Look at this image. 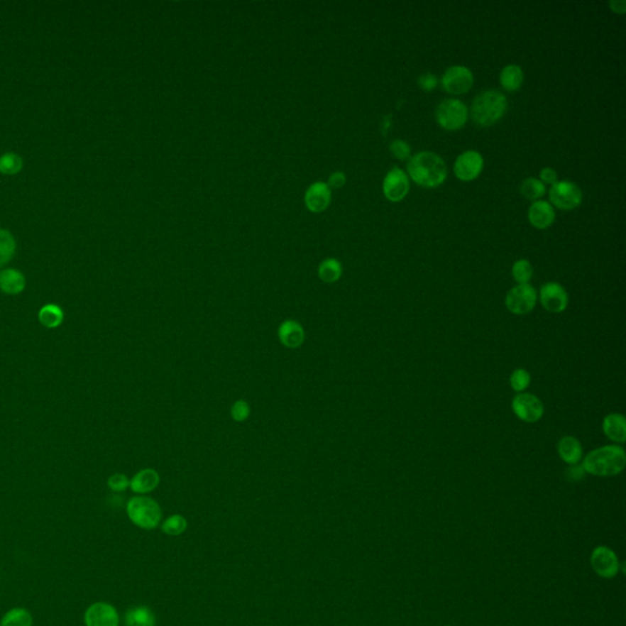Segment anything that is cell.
Listing matches in <instances>:
<instances>
[{"mask_svg": "<svg viewBox=\"0 0 626 626\" xmlns=\"http://www.w3.org/2000/svg\"><path fill=\"white\" fill-rule=\"evenodd\" d=\"M125 626H155V613L145 605L128 609L125 613Z\"/></svg>", "mask_w": 626, "mask_h": 626, "instance_id": "cell-22", "label": "cell"}, {"mask_svg": "<svg viewBox=\"0 0 626 626\" xmlns=\"http://www.w3.org/2000/svg\"><path fill=\"white\" fill-rule=\"evenodd\" d=\"M419 86L424 91H433L438 86V77L431 72H426L419 77Z\"/></svg>", "mask_w": 626, "mask_h": 626, "instance_id": "cell-36", "label": "cell"}, {"mask_svg": "<svg viewBox=\"0 0 626 626\" xmlns=\"http://www.w3.org/2000/svg\"><path fill=\"white\" fill-rule=\"evenodd\" d=\"M278 336L285 348H300L304 341V328L294 319H287L279 326Z\"/></svg>", "mask_w": 626, "mask_h": 626, "instance_id": "cell-17", "label": "cell"}, {"mask_svg": "<svg viewBox=\"0 0 626 626\" xmlns=\"http://www.w3.org/2000/svg\"><path fill=\"white\" fill-rule=\"evenodd\" d=\"M407 172L417 185L434 189L446 181L448 170L441 155L424 150L411 157L407 163Z\"/></svg>", "mask_w": 626, "mask_h": 626, "instance_id": "cell-1", "label": "cell"}, {"mask_svg": "<svg viewBox=\"0 0 626 626\" xmlns=\"http://www.w3.org/2000/svg\"><path fill=\"white\" fill-rule=\"evenodd\" d=\"M343 274V265L336 258H326L318 267V277L322 282H336Z\"/></svg>", "mask_w": 626, "mask_h": 626, "instance_id": "cell-26", "label": "cell"}, {"mask_svg": "<svg viewBox=\"0 0 626 626\" xmlns=\"http://www.w3.org/2000/svg\"><path fill=\"white\" fill-rule=\"evenodd\" d=\"M483 157L477 150H466L458 155L454 163V172L463 181L475 180L483 169Z\"/></svg>", "mask_w": 626, "mask_h": 626, "instance_id": "cell-13", "label": "cell"}, {"mask_svg": "<svg viewBox=\"0 0 626 626\" xmlns=\"http://www.w3.org/2000/svg\"><path fill=\"white\" fill-rule=\"evenodd\" d=\"M507 101L499 91H485L472 101L471 118L478 126L485 128L497 123L507 111Z\"/></svg>", "mask_w": 626, "mask_h": 626, "instance_id": "cell-3", "label": "cell"}, {"mask_svg": "<svg viewBox=\"0 0 626 626\" xmlns=\"http://www.w3.org/2000/svg\"><path fill=\"white\" fill-rule=\"evenodd\" d=\"M409 191H410L409 175L397 167L389 170L383 180L384 196L392 202H399L405 199Z\"/></svg>", "mask_w": 626, "mask_h": 626, "instance_id": "cell-11", "label": "cell"}, {"mask_svg": "<svg viewBox=\"0 0 626 626\" xmlns=\"http://www.w3.org/2000/svg\"><path fill=\"white\" fill-rule=\"evenodd\" d=\"M468 109L463 101L449 98L441 101L436 111V119L441 128L450 131L458 130L466 123Z\"/></svg>", "mask_w": 626, "mask_h": 626, "instance_id": "cell-5", "label": "cell"}, {"mask_svg": "<svg viewBox=\"0 0 626 626\" xmlns=\"http://www.w3.org/2000/svg\"><path fill=\"white\" fill-rule=\"evenodd\" d=\"M159 481L160 477L158 472L153 468H143L133 477V480L130 481V488L133 490V493H150L158 487Z\"/></svg>", "mask_w": 626, "mask_h": 626, "instance_id": "cell-21", "label": "cell"}, {"mask_svg": "<svg viewBox=\"0 0 626 626\" xmlns=\"http://www.w3.org/2000/svg\"><path fill=\"white\" fill-rule=\"evenodd\" d=\"M539 181L544 185H553L558 181V172L551 168H544L539 172Z\"/></svg>", "mask_w": 626, "mask_h": 626, "instance_id": "cell-38", "label": "cell"}, {"mask_svg": "<svg viewBox=\"0 0 626 626\" xmlns=\"http://www.w3.org/2000/svg\"><path fill=\"white\" fill-rule=\"evenodd\" d=\"M250 405L245 400H236L230 409V414L236 422H243L250 416Z\"/></svg>", "mask_w": 626, "mask_h": 626, "instance_id": "cell-33", "label": "cell"}, {"mask_svg": "<svg viewBox=\"0 0 626 626\" xmlns=\"http://www.w3.org/2000/svg\"><path fill=\"white\" fill-rule=\"evenodd\" d=\"M26 287V278L20 270L13 268L3 269L0 272V290L8 295H18Z\"/></svg>", "mask_w": 626, "mask_h": 626, "instance_id": "cell-20", "label": "cell"}, {"mask_svg": "<svg viewBox=\"0 0 626 626\" xmlns=\"http://www.w3.org/2000/svg\"><path fill=\"white\" fill-rule=\"evenodd\" d=\"M585 475H586V472H585V470H583L580 463L569 465V468L566 470V477H568V480H570V481H580V480L585 477Z\"/></svg>", "mask_w": 626, "mask_h": 626, "instance_id": "cell-37", "label": "cell"}, {"mask_svg": "<svg viewBox=\"0 0 626 626\" xmlns=\"http://www.w3.org/2000/svg\"><path fill=\"white\" fill-rule=\"evenodd\" d=\"M559 458L568 465H576L583 456L581 443L573 436H565L558 441L556 446Z\"/></svg>", "mask_w": 626, "mask_h": 626, "instance_id": "cell-19", "label": "cell"}, {"mask_svg": "<svg viewBox=\"0 0 626 626\" xmlns=\"http://www.w3.org/2000/svg\"><path fill=\"white\" fill-rule=\"evenodd\" d=\"M187 529V521L185 517L179 514L169 516L167 520L162 524V531L168 536H180Z\"/></svg>", "mask_w": 626, "mask_h": 626, "instance_id": "cell-30", "label": "cell"}, {"mask_svg": "<svg viewBox=\"0 0 626 626\" xmlns=\"http://www.w3.org/2000/svg\"><path fill=\"white\" fill-rule=\"evenodd\" d=\"M23 167V160L21 155L15 152H6L0 155V172L5 175H15L18 174Z\"/></svg>", "mask_w": 626, "mask_h": 626, "instance_id": "cell-29", "label": "cell"}, {"mask_svg": "<svg viewBox=\"0 0 626 626\" xmlns=\"http://www.w3.org/2000/svg\"><path fill=\"white\" fill-rule=\"evenodd\" d=\"M610 5V8L613 10L614 13H624L626 10V1L625 0H613V1H610L609 3Z\"/></svg>", "mask_w": 626, "mask_h": 626, "instance_id": "cell-40", "label": "cell"}, {"mask_svg": "<svg viewBox=\"0 0 626 626\" xmlns=\"http://www.w3.org/2000/svg\"><path fill=\"white\" fill-rule=\"evenodd\" d=\"M473 84V74L468 67L455 65L446 69L441 76V86L451 94H463L468 92Z\"/></svg>", "mask_w": 626, "mask_h": 626, "instance_id": "cell-9", "label": "cell"}, {"mask_svg": "<svg viewBox=\"0 0 626 626\" xmlns=\"http://www.w3.org/2000/svg\"><path fill=\"white\" fill-rule=\"evenodd\" d=\"M345 182H346V177H345L344 172H333L331 177H329V180H328L326 185L329 186V187H333V189H340V187H343L345 185Z\"/></svg>", "mask_w": 626, "mask_h": 626, "instance_id": "cell-39", "label": "cell"}, {"mask_svg": "<svg viewBox=\"0 0 626 626\" xmlns=\"http://www.w3.org/2000/svg\"><path fill=\"white\" fill-rule=\"evenodd\" d=\"M538 294L531 284H517L505 296V307L516 316L532 312L537 304Z\"/></svg>", "mask_w": 626, "mask_h": 626, "instance_id": "cell-6", "label": "cell"}, {"mask_svg": "<svg viewBox=\"0 0 626 626\" xmlns=\"http://www.w3.org/2000/svg\"><path fill=\"white\" fill-rule=\"evenodd\" d=\"M512 274L517 284H529L534 275V268L527 260H516L512 265Z\"/></svg>", "mask_w": 626, "mask_h": 626, "instance_id": "cell-31", "label": "cell"}, {"mask_svg": "<svg viewBox=\"0 0 626 626\" xmlns=\"http://www.w3.org/2000/svg\"><path fill=\"white\" fill-rule=\"evenodd\" d=\"M546 185L536 177H527L522 181L520 186V192L525 199L531 201H538L546 194Z\"/></svg>", "mask_w": 626, "mask_h": 626, "instance_id": "cell-28", "label": "cell"}, {"mask_svg": "<svg viewBox=\"0 0 626 626\" xmlns=\"http://www.w3.org/2000/svg\"><path fill=\"white\" fill-rule=\"evenodd\" d=\"M390 150H392V155H395V158L402 159V160L409 158L411 155V148L409 143L404 141V140H399V138L394 140L390 143Z\"/></svg>", "mask_w": 626, "mask_h": 626, "instance_id": "cell-34", "label": "cell"}, {"mask_svg": "<svg viewBox=\"0 0 626 626\" xmlns=\"http://www.w3.org/2000/svg\"><path fill=\"white\" fill-rule=\"evenodd\" d=\"M16 251V240L9 230L0 228V267H4L13 260Z\"/></svg>", "mask_w": 626, "mask_h": 626, "instance_id": "cell-27", "label": "cell"}, {"mask_svg": "<svg viewBox=\"0 0 626 626\" xmlns=\"http://www.w3.org/2000/svg\"><path fill=\"white\" fill-rule=\"evenodd\" d=\"M499 81H500L503 89L512 92V91L520 89L521 84L524 82V71L519 65L510 64V65H507L502 69L500 75H499Z\"/></svg>", "mask_w": 626, "mask_h": 626, "instance_id": "cell-23", "label": "cell"}, {"mask_svg": "<svg viewBox=\"0 0 626 626\" xmlns=\"http://www.w3.org/2000/svg\"><path fill=\"white\" fill-rule=\"evenodd\" d=\"M549 201L559 209L571 211L581 204V189L573 181H556L549 189Z\"/></svg>", "mask_w": 626, "mask_h": 626, "instance_id": "cell-7", "label": "cell"}, {"mask_svg": "<svg viewBox=\"0 0 626 626\" xmlns=\"http://www.w3.org/2000/svg\"><path fill=\"white\" fill-rule=\"evenodd\" d=\"M626 453L620 446H604L592 450L582 460L581 466L592 476L613 477L625 468Z\"/></svg>", "mask_w": 626, "mask_h": 626, "instance_id": "cell-2", "label": "cell"}, {"mask_svg": "<svg viewBox=\"0 0 626 626\" xmlns=\"http://www.w3.org/2000/svg\"><path fill=\"white\" fill-rule=\"evenodd\" d=\"M602 429L607 438L617 444L626 441V419L622 414H609L604 417Z\"/></svg>", "mask_w": 626, "mask_h": 626, "instance_id": "cell-18", "label": "cell"}, {"mask_svg": "<svg viewBox=\"0 0 626 626\" xmlns=\"http://www.w3.org/2000/svg\"><path fill=\"white\" fill-rule=\"evenodd\" d=\"M64 311L55 304H45L38 312V321L48 329H55L64 322Z\"/></svg>", "mask_w": 626, "mask_h": 626, "instance_id": "cell-24", "label": "cell"}, {"mask_svg": "<svg viewBox=\"0 0 626 626\" xmlns=\"http://www.w3.org/2000/svg\"><path fill=\"white\" fill-rule=\"evenodd\" d=\"M84 622L86 626H119V614L111 604L96 602L86 609Z\"/></svg>", "mask_w": 626, "mask_h": 626, "instance_id": "cell-12", "label": "cell"}, {"mask_svg": "<svg viewBox=\"0 0 626 626\" xmlns=\"http://www.w3.org/2000/svg\"><path fill=\"white\" fill-rule=\"evenodd\" d=\"M108 487L113 492H123L128 487H130V481L123 473H114L108 478Z\"/></svg>", "mask_w": 626, "mask_h": 626, "instance_id": "cell-35", "label": "cell"}, {"mask_svg": "<svg viewBox=\"0 0 626 626\" xmlns=\"http://www.w3.org/2000/svg\"><path fill=\"white\" fill-rule=\"evenodd\" d=\"M512 412L526 424H536L544 414V405L531 392H520L512 402Z\"/></svg>", "mask_w": 626, "mask_h": 626, "instance_id": "cell-8", "label": "cell"}, {"mask_svg": "<svg viewBox=\"0 0 626 626\" xmlns=\"http://www.w3.org/2000/svg\"><path fill=\"white\" fill-rule=\"evenodd\" d=\"M128 519L143 529H153L160 524L162 509L155 499L148 497H133L126 505Z\"/></svg>", "mask_w": 626, "mask_h": 626, "instance_id": "cell-4", "label": "cell"}, {"mask_svg": "<svg viewBox=\"0 0 626 626\" xmlns=\"http://www.w3.org/2000/svg\"><path fill=\"white\" fill-rule=\"evenodd\" d=\"M331 187L324 182H314L309 186V190L304 194V203L306 207L311 212H323L331 204Z\"/></svg>", "mask_w": 626, "mask_h": 626, "instance_id": "cell-15", "label": "cell"}, {"mask_svg": "<svg viewBox=\"0 0 626 626\" xmlns=\"http://www.w3.org/2000/svg\"><path fill=\"white\" fill-rule=\"evenodd\" d=\"M33 617L27 609L16 607L10 609L0 620V626H32Z\"/></svg>", "mask_w": 626, "mask_h": 626, "instance_id": "cell-25", "label": "cell"}, {"mask_svg": "<svg viewBox=\"0 0 626 626\" xmlns=\"http://www.w3.org/2000/svg\"><path fill=\"white\" fill-rule=\"evenodd\" d=\"M509 383H510L512 390L517 394L525 392L526 389L529 388V385L531 384V375H529V370H524V368H517L514 370L509 378Z\"/></svg>", "mask_w": 626, "mask_h": 626, "instance_id": "cell-32", "label": "cell"}, {"mask_svg": "<svg viewBox=\"0 0 626 626\" xmlns=\"http://www.w3.org/2000/svg\"><path fill=\"white\" fill-rule=\"evenodd\" d=\"M529 223L537 229H546L556 221V211L547 201H534L529 208Z\"/></svg>", "mask_w": 626, "mask_h": 626, "instance_id": "cell-16", "label": "cell"}, {"mask_svg": "<svg viewBox=\"0 0 626 626\" xmlns=\"http://www.w3.org/2000/svg\"><path fill=\"white\" fill-rule=\"evenodd\" d=\"M591 565L597 575L600 578H612L617 576L620 569V563L617 554L610 548L597 547L591 554Z\"/></svg>", "mask_w": 626, "mask_h": 626, "instance_id": "cell-14", "label": "cell"}, {"mask_svg": "<svg viewBox=\"0 0 626 626\" xmlns=\"http://www.w3.org/2000/svg\"><path fill=\"white\" fill-rule=\"evenodd\" d=\"M539 302L551 313L564 312L569 304V295L558 282H547L539 289Z\"/></svg>", "mask_w": 626, "mask_h": 626, "instance_id": "cell-10", "label": "cell"}]
</instances>
